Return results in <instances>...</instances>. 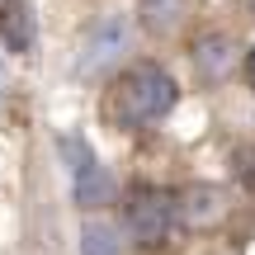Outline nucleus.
I'll return each mask as SVG.
<instances>
[{
	"mask_svg": "<svg viewBox=\"0 0 255 255\" xmlns=\"http://www.w3.org/2000/svg\"><path fill=\"white\" fill-rule=\"evenodd\" d=\"M180 109V81L156 57L128 62L100 95V119L114 132H146Z\"/></svg>",
	"mask_w": 255,
	"mask_h": 255,
	"instance_id": "1",
	"label": "nucleus"
},
{
	"mask_svg": "<svg viewBox=\"0 0 255 255\" xmlns=\"http://www.w3.org/2000/svg\"><path fill=\"white\" fill-rule=\"evenodd\" d=\"M119 222H123V237L137 255H161L170 251L175 232H180V208H175V189L151 180H137L123 189L119 199Z\"/></svg>",
	"mask_w": 255,
	"mask_h": 255,
	"instance_id": "2",
	"label": "nucleus"
},
{
	"mask_svg": "<svg viewBox=\"0 0 255 255\" xmlns=\"http://www.w3.org/2000/svg\"><path fill=\"white\" fill-rule=\"evenodd\" d=\"M137 19L128 9H100L76 43V76L109 85L128 62H137Z\"/></svg>",
	"mask_w": 255,
	"mask_h": 255,
	"instance_id": "3",
	"label": "nucleus"
},
{
	"mask_svg": "<svg viewBox=\"0 0 255 255\" xmlns=\"http://www.w3.org/2000/svg\"><path fill=\"white\" fill-rule=\"evenodd\" d=\"M57 156L66 165V180H71V199L85 218L95 213H109L114 203L123 199V184L114 180V170L95 156V146L85 142L81 132H57Z\"/></svg>",
	"mask_w": 255,
	"mask_h": 255,
	"instance_id": "4",
	"label": "nucleus"
},
{
	"mask_svg": "<svg viewBox=\"0 0 255 255\" xmlns=\"http://www.w3.org/2000/svg\"><path fill=\"white\" fill-rule=\"evenodd\" d=\"M189 71H194V85L199 90H222L232 85L241 71H246V43H241L232 28H199L189 38Z\"/></svg>",
	"mask_w": 255,
	"mask_h": 255,
	"instance_id": "5",
	"label": "nucleus"
},
{
	"mask_svg": "<svg viewBox=\"0 0 255 255\" xmlns=\"http://www.w3.org/2000/svg\"><path fill=\"white\" fill-rule=\"evenodd\" d=\"M175 208H180V227L184 232H218L237 208V194L222 180H184L175 189Z\"/></svg>",
	"mask_w": 255,
	"mask_h": 255,
	"instance_id": "6",
	"label": "nucleus"
},
{
	"mask_svg": "<svg viewBox=\"0 0 255 255\" xmlns=\"http://www.w3.org/2000/svg\"><path fill=\"white\" fill-rule=\"evenodd\" d=\"M189 14H194V0H137V9H132L137 28L146 38H156V43L180 38L189 28Z\"/></svg>",
	"mask_w": 255,
	"mask_h": 255,
	"instance_id": "7",
	"label": "nucleus"
},
{
	"mask_svg": "<svg viewBox=\"0 0 255 255\" xmlns=\"http://www.w3.org/2000/svg\"><path fill=\"white\" fill-rule=\"evenodd\" d=\"M0 47L14 57H28L38 47V19L28 0H0Z\"/></svg>",
	"mask_w": 255,
	"mask_h": 255,
	"instance_id": "8",
	"label": "nucleus"
},
{
	"mask_svg": "<svg viewBox=\"0 0 255 255\" xmlns=\"http://www.w3.org/2000/svg\"><path fill=\"white\" fill-rule=\"evenodd\" d=\"M128 251H132V246H128L119 218L95 213V218L81 222V255H128Z\"/></svg>",
	"mask_w": 255,
	"mask_h": 255,
	"instance_id": "9",
	"label": "nucleus"
},
{
	"mask_svg": "<svg viewBox=\"0 0 255 255\" xmlns=\"http://www.w3.org/2000/svg\"><path fill=\"white\" fill-rule=\"evenodd\" d=\"M246 81H251V90H255V47L246 52Z\"/></svg>",
	"mask_w": 255,
	"mask_h": 255,
	"instance_id": "10",
	"label": "nucleus"
},
{
	"mask_svg": "<svg viewBox=\"0 0 255 255\" xmlns=\"http://www.w3.org/2000/svg\"><path fill=\"white\" fill-rule=\"evenodd\" d=\"M0 100H5V62H0Z\"/></svg>",
	"mask_w": 255,
	"mask_h": 255,
	"instance_id": "11",
	"label": "nucleus"
},
{
	"mask_svg": "<svg viewBox=\"0 0 255 255\" xmlns=\"http://www.w3.org/2000/svg\"><path fill=\"white\" fill-rule=\"evenodd\" d=\"M246 9H251V19H255V0H246Z\"/></svg>",
	"mask_w": 255,
	"mask_h": 255,
	"instance_id": "12",
	"label": "nucleus"
}]
</instances>
